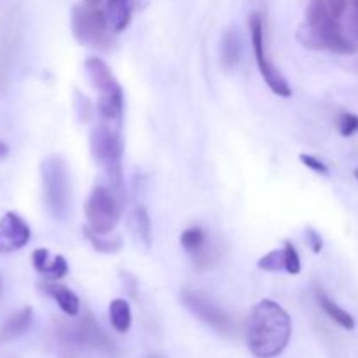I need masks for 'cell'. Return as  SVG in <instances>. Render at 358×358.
Returning a JSON list of instances; mask_svg holds the SVG:
<instances>
[{"label": "cell", "instance_id": "6da1fadb", "mask_svg": "<svg viewBox=\"0 0 358 358\" xmlns=\"http://www.w3.org/2000/svg\"><path fill=\"white\" fill-rule=\"evenodd\" d=\"M292 338V318L276 301L262 299L254 306L247 329L248 350L257 358L282 355Z\"/></svg>", "mask_w": 358, "mask_h": 358}, {"label": "cell", "instance_id": "7a4b0ae2", "mask_svg": "<svg viewBox=\"0 0 358 358\" xmlns=\"http://www.w3.org/2000/svg\"><path fill=\"white\" fill-rule=\"evenodd\" d=\"M299 41L310 49H329L338 55H353L355 44L343 35L339 20L329 10L325 0H310L306 24L301 28Z\"/></svg>", "mask_w": 358, "mask_h": 358}, {"label": "cell", "instance_id": "3957f363", "mask_svg": "<svg viewBox=\"0 0 358 358\" xmlns=\"http://www.w3.org/2000/svg\"><path fill=\"white\" fill-rule=\"evenodd\" d=\"M122 138L121 126L112 122L101 121L96 128L91 131V152L94 161L103 168L110 187L124 198V187H122Z\"/></svg>", "mask_w": 358, "mask_h": 358}, {"label": "cell", "instance_id": "277c9868", "mask_svg": "<svg viewBox=\"0 0 358 358\" xmlns=\"http://www.w3.org/2000/svg\"><path fill=\"white\" fill-rule=\"evenodd\" d=\"M87 77L94 90L100 93L98 98V112L101 121L122 126V110H124V96L122 87L117 83L107 63L98 56H90L84 63Z\"/></svg>", "mask_w": 358, "mask_h": 358}, {"label": "cell", "instance_id": "5b68a950", "mask_svg": "<svg viewBox=\"0 0 358 358\" xmlns=\"http://www.w3.org/2000/svg\"><path fill=\"white\" fill-rule=\"evenodd\" d=\"M42 187L49 213L55 219L65 220L70 212V177L65 161L59 156H49L41 164Z\"/></svg>", "mask_w": 358, "mask_h": 358}, {"label": "cell", "instance_id": "8992f818", "mask_svg": "<svg viewBox=\"0 0 358 358\" xmlns=\"http://www.w3.org/2000/svg\"><path fill=\"white\" fill-rule=\"evenodd\" d=\"M122 201L124 198L112 187L96 185L84 205L87 227L96 234H110L121 220Z\"/></svg>", "mask_w": 358, "mask_h": 358}, {"label": "cell", "instance_id": "52a82bcc", "mask_svg": "<svg viewBox=\"0 0 358 358\" xmlns=\"http://www.w3.org/2000/svg\"><path fill=\"white\" fill-rule=\"evenodd\" d=\"M72 31L77 42L91 49L110 48V24L105 10L79 3L72 9Z\"/></svg>", "mask_w": 358, "mask_h": 358}, {"label": "cell", "instance_id": "ba28073f", "mask_svg": "<svg viewBox=\"0 0 358 358\" xmlns=\"http://www.w3.org/2000/svg\"><path fill=\"white\" fill-rule=\"evenodd\" d=\"M248 28H250V38H252V48H254L255 62H257L259 72L264 77L266 84L269 86V90L275 94L283 98H289L292 94L289 83L283 77V73L269 62L268 55H266V42H264V20H262V14L254 10V13L248 16Z\"/></svg>", "mask_w": 358, "mask_h": 358}, {"label": "cell", "instance_id": "9c48e42d", "mask_svg": "<svg viewBox=\"0 0 358 358\" xmlns=\"http://www.w3.org/2000/svg\"><path fill=\"white\" fill-rule=\"evenodd\" d=\"M180 299L184 303V306L191 311L192 315L199 318L201 322H205L206 325L213 327L219 332H227L231 329V320L215 303H212L210 299H206L203 294L192 292V290H184L180 294Z\"/></svg>", "mask_w": 358, "mask_h": 358}, {"label": "cell", "instance_id": "30bf717a", "mask_svg": "<svg viewBox=\"0 0 358 358\" xmlns=\"http://www.w3.org/2000/svg\"><path fill=\"white\" fill-rule=\"evenodd\" d=\"M31 238L30 226L23 217L14 212H7L0 219V254H13L28 245Z\"/></svg>", "mask_w": 358, "mask_h": 358}, {"label": "cell", "instance_id": "8fae6325", "mask_svg": "<svg viewBox=\"0 0 358 358\" xmlns=\"http://www.w3.org/2000/svg\"><path fill=\"white\" fill-rule=\"evenodd\" d=\"M150 0H107V20L114 34L126 30L133 13L145 9Z\"/></svg>", "mask_w": 358, "mask_h": 358}, {"label": "cell", "instance_id": "7c38bea8", "mask_svg": "<svg viewBox=\"0 0 358 358\" xmlns=\"http://www.w3.org/2000/svg\"><path fill=\"white\" fill-rule=\"evenodd\" d=\"M180 245L184 247V250L187 254H191L196 259L199 266L206 268L210 262L215 261V257L212 255V250L208 248V234L205 233V229H201L199 226L189 227L184 233L180 234Z\"/></svg>", "mask_w": 358, "mask_h": 358}, {"label": "cell", "instance_id": "4fadbf2b", "mask_svg": "<svg viewBox=\"0 0 358 358\" xmlns=\"http://www.w3.org/2000/svg\"><path fill=\"white\" fill-rule=\"evenodd\" d=\"M31 262L37 273L44 275L45 278L59 280L69 273V264L63 255H51L45 248H37L31 254Z\"/></svg>", "mask_w": 358, "mask_h": 358}, {"label": "cell", "instance_id": "5bb4252c", "mask_svg": "<svg viewBox=\"0 0 358 358\" xmlns=\"http://www.w3.org/2000/svg\"><path fill=\"white\" fill-rule=\"evenodd\" d=\"M41 289L45 296L56 301V304H58V308L63 313L69 315V317H77L79 315L80 301L76 296V292H72L69 287L59 285V283H44Z\"/></svg>", "mask_w": 358, "mask_h": 358}, {"label": "cell", "instance_id": "9a60e30c", "mask_svg": "<svg viewBox=\"0 0 358 358\" xmlns=\"http://www.w3.org/2000/svg\"><path fill=\"white\" fill-rule=\"evenodd\" d=\"M31 322H34V310L31 308H23V310L10 315L0 329V343L14 341V339L21 338L31 327Z\"/></svg>", "mask_w": 358, "mask_h": 358}, {"label": "cell", "instance_id": "2e32d148", "mask_svg": "<svg viewBox=\"0 0 358 358\" xmlns=\"http://www.w3.org/2000/svg\"><path fill=\"white\" fill-rule=\"evenodd\" d=\"M317 301L318 304H320L322 310L325 311V315H327L331 320H334L339 327L346 329V331H353V329H355V318H353L348 311L343 310L336 301H332L324 290H317Z\"/></svg>", "mask_w": 358, "mask_h": 358}, {"label": "cell", "instance_id": "e0dca14e", "mask_svg": "<svg viewBox=\"0 0 358 358\" xmlns=\"http://www.w3.org/2000/svg\"><path fill=\"white\" fill-rule=\"evenodd\" d=\"M108 318H110L112 327L117 332L124 334L131 327V308L126 299H114L108 306Z\"/></svg>", "mask_w": 358, "mask_h": 358}, {"label": "cell", "instance_id": "ac0fdd59", "mask_svg": "<svg viewBox=\"0 0 358 358\" xmlns=\"http://www.w3.org/2000/svg\"><path fill=\"white\" fill-rule=\"evenodd\" d=\"M220 59H222L224 66L226 69H234L240 62V52H241V44L240 38H238V31L234 28L226 30L222 37V44H220Z\"/></svg>", "mask_w": 358, "mask_h": 358}, {"label": "cell", "instance_id": "d6986e66", "mask_svg": "<svg viewBox=\"0 0 358 358\" xmlns=\"http://www.w3.org/2000/svg\"><path fill=\"white\" fill-rule=\"evenodd\" d=\"M84 233L86 238L90 240V243L93 245V248L101 254H115L122 248V238L121 236H110L108 234H96L90 229V227H84Z\"/></svg>", "mask_w": 358, "mask_h": 358}, {"label": "cell", "instance_id": "ffe728a7", "mask_svg": "<svg viewBox=\"0 0 358 358\" xmlns=\"http://www.w3.org/2000/svg\"><path fill=\"white\" fill-rule=\"evenodd\" d=\"M131 224L135 233L138 234V238L142 240V243L145 245V248H149L150 241H152V229H150V217L145 206L138 205L133 210Z\"/></svg>", "mask_w": 358, "mask_h": 358}, {"label": "cell", "instance_id": "44dd1931", "mask_svg": "<svg viewBox=\"0 0 358 358\" xmlns=\"http://www.w3.org/2000/svg\"><path fill=\"white\" fill-rule=\"evenodd\" d=\"M257 266L259 269L268 273L282 271V269H285V254H283V250L269 252V254H266L264 257L259 259Z\"/></svg>", "mask_w": 358, "mask_h": 358}, {"label": "cell", "instance_id": "7402d4cb", "mask_svg": "<svg viewBox=\"0 0 358 358\" xmlns=\"http://www.w3.org/2000/svg\"><path fill=\"white\" fill-rule=\"evenodd\" d=\"M283 254H285V271L292 276L299 275L301 273V257H299V254H297L296 247H294L290 241H285Z\"/></svg>", "mask_w": 358, "mask_h": 358}, {"label": "cell", "instance_id": "603a6c76", "mask_svg": "<svg viewBox=\"0 0 358 358\" xmlns=\"http://www.w3.org/2000/svg\"><path fill=\"white\" fill-rule=\"evenodd\" d=\"M357 131H358V115L345 112V114L339 117V133H341L343 136H352L353 133Z\"/></svg>", "mask_w": 358, "mask_h": 358}, {"label": "cell", "instance_id": "cb8c5ba5", "mask_svg": "<svg viewBox=\"0 0 358 358\" xmlns=\"http://www.w3.org/2000/svg\"><path fill=\"white\" fill-rule=\"evenodd\" d=\"M299 159L301 163H303L306 168H310V170L317 171V173H322V175H329L327 164L322 163V161L317 159L315 156H310V154H301Z\"/></svg>", "mask_w": 358, "mask_h": 358}, {"label": "cell", "instance_id": "d4e9b609", "mask_svg": "<svg viewBox=\"0 0 358 358\" xmlns=\"http://www.w3.org/2000/svg\"><path fill=\"white\" fill-rule=\"evenodd\" d=\"M306 240L308 243H310L311 250H313L315 254H320L322 248H324V241H322V236L313 229V227H308L306 229Z\"/></svg>", "mask_w": 358, "mask_h": 358}, {"label": "cell", "instance_id": "484cf974", "mask_svg": "<svg viewBox=\"0 0 358 358\" xmlns=\"http://www.w3.org/2000/svg\"><path fill=\"white\" fill-rule=\"evenodd\" d=\"M325 2H327V7L332 16L338 17V20L343 16V13L346 10V6H348V0H325Z\"/></svg>", "mask_w": 358, "mask_h": 358}, {"label": "cell", "instance_id": "4316f807", "mask_svg": "<svg viewBox=\"0 0 358 358\" xmlns=\"http://www.w3.org/2000/svg\"><path fill=\"white\" fill-rule=\"evenodd\" d=\"M7 156H9V145L3 140H0V161L6 159Z\"/></svg>", "mask_w": 358, "mask_h": 358}, {"label": "cell", "instance_id": "83f0119b", "mask_svg": "<svg viewBox=\"0 0 358 358\" xmlns=\"http://www.w3.org/2000/svg\"><path fill=\"white\" fill-rule=\"evenodd\" d=\"M101 0H84V3H87V6H98Z\"/></svg>", "mask_w": 358, "mask_h": 358}, {"label": "cell", "instance_id": "f1b7e54d", "mask_svg": "<svg viewBox=\"0 0 358 358\" xmlns=\"http://www.w3.org/2000/svg\"><path fill=\"white\" fill-rule=\"evenodd\" d=\"M0 292H2V280H0Z\"/></svg>", "mask_w": 358, "mask_h": 358}, {"label": "cell", "instance_id": "f546056e", "mask_svg": "<svg viewBox=\"0 0 358 358\" xmlns=\"http://www.w3.org/2000/svg\"><path fill=\"white\" fill-rule=\"evenodd\" d=\"M355 177L358 178V168H357V170H355Z\"/></svg>", "mask_w": 358, "mask_h": 358}, {"label": "cell", "instance_id": "4dcf8cb0", "mask_svg": "<svg viewBox=\"0 0 358 358\" xmlns=\"http://www.w3.org/2000/svg\"><path fill=\"white\" fill-rule=\"evenodd\" d=\"M357 31H358V14H357Z\"/></svg>", "mask_w": 358, "mask_h": 358}]
</instances>
